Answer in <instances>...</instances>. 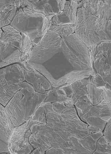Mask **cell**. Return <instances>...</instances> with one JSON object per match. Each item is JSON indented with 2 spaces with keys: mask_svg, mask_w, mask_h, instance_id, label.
Returning a JSON list of instances; mask_svg holds the SVG:
<instances>
[{
  "mask_svg": "<svg viewBox=\"0 0 111 154\" xmlns=\"http://www.w3.org/2000/svg\"><path fill=\"white\" fill-rule=\"evenodd\" d=\"M46 154H64L65 151L62 149L57 148H51L46 151Z\"/></svg>",
  "mask_w": 111,
  "mask_h": 154,
  "instance_id": "cell-26",
  "label": "cell"
},
{
  "mask_svg": "<svg viewBox=\"0 0 111 154\" xmlns=\"http://www.w3.org/2000/svg\"><path fill=\"white\" fill-rule=\"evenodd\" d=\"M65 105L67 108L62 113L52 107L45 110L47 125L72 145L78 154L91 152L95 147L97 132L102 131L81 120L75 106Z\"/></svg>",
  "mask_w": 111,
  "mask_h": 154,
  "instance_id": "cell-3",
  "label": "cell"
},
{
  "mask_svg": "<svg viewBox=\"0 0 111 154\" xmlns=\"http://www.w3.org/2000/svg\"><path fill=\"white\" fill-rule=\"evenodd\" d=\"M111 144L108 143L103 135L98 140L96 144V150L93 154L111 153Z\"/></svg>",
  "mask_w": 111,
  "mask_h": 154,
  "instance_id": "cell-22",
  "label": "cell"
},
{
  "mask_svg": "<svg viewBox=\"0 0 111 154\" xmlns=\"http://www.w3.org/2000/svg\"><path fill=\"white\" fill-rule=\"evenodd\" d=\"M22 34L23 36V47L21 51V62L20 63L27 62L30 57L33 45L29 37L25 34Z\"/></svg>",
  "mask_w": 111,
  "mask_h": 154,
  "instance_id": "cell-20",
  "label": "cell"
},
{
  "mask_svg": "<svg viewBox=\"0 0 111 154\" xmlns=\"http://www.w3.org/2000/svg\"><path fill=\"white\" fill-rule=\"evenodd\" d=\"M47 92L39 93L31 85L26 81L23 82L20 89L5 106L15 127L32 118L37 109L46 99Z\"/></svg>",
  "mask_w": 111,
  "mask_h": 154,
  "instance_id": "cell-4",
  "label": "cell"
},
{
  "mask_svg": "<svg viewBox=\"0 0 111 154\" xmlns=\"http://www.w3.org/2000/svg\"><path fill=\"white\" fill-rule=\"evenodd\" d=\"M21 52L9 44L0 42V69L21 62Z\"/></svg>",
  "mask_w": 111,
  "mask_h": 154,
  "instance_id": "cell-14",
  "label": "cell"
},
{
  "mask_svg": "<svg viewBox=\"0 0 111 154\" xmlns=\"http://www.w3.org/2000/svg\"><path fill=\"white\" fill-rule=\"evenodd\" d=\"M78 0L66 1L61 12L51 21L54 26L74 24L76 22L78 7Z\"/></svg>",
  "mask_w": 111,
  "mask_h": 154,
  "instance_id": "cell-13",
  "label": "cell"
},
{
  "mask_svg": "<svg viewBox=\"0 0 111 154\" xmlns=\"http://www.w3.org/2000/svg\"><path fill=\"white\" fill-rule=\"evenodd\" d=\"M70 100L63 88L52 89L48 91L46 99L44 102L64 103Z\"/></svg>",
  "mask_w": 111,
  "mask_h": 154,
  "instance_id": "cell-19",
  "label": "cell"
},
{
  "mask_svg": "<svg viewBox=\"0 0 111 154\" xmlns=\"http://www.w3.org/2000/svg\"><path fill=\"white\" fill-rule=\"evenodd\" d=\"M74 31L88 48L111 42V0L78 1Z\"/></svg>",
  "mask_w": 111,
  "mask_h": 154,
  "instance_id": "cell-2",
  "label": "cell"
},
{
  "mask_svg": "<svg viewBox=\"0 0 111 154\" xmlns=\"http://www.w3.org/2000/svg\"><path fill=\"white\" fill-rule=\"evenodd\" d=\"M23 41L22 34L10 25L0 29V42L9 44L21 52Z\"/></svg>",
  "mask_w": 111,
  "mask_h": 154,
  "instance_id": "cell-15",
  "label": "cell"
},
{
  "mask_svg": "<svg viewBox=\"0 0 111 154\" xmlns=\"http://www.w3.org/2000/svg\"><path fill=\"white\" fill-rule=\"evenodd\" d=\"M49 30L54 32L60 36H65L75 33L74 24L60 26L51 25Z\"/></svg>",
  "mask_w": 111,
  "mask_h": 154,
  "instance_id": "cell-21",
  "label": "cell"
},
{
  "mask_svg": "<svg viewBox=\"0 0 111 154\" xmlns=\"http://www.w3.org/2000/svg\"><path fill=\"white\" fill-rule=\"evenodd\" d=\"M10 25L27 36L34 46L41 41L52 24L44 15L25 7L17 9Z\"/></svg>",
  "mask_w": 111,
  "mask_h": 154,
  "instance_id": "cell-5",
  "label": "cell"
},
{
  "mask_svg": "<svg viewBox=\"0 0 111 154\" xmlns=\"http://www.w3.org/2000/svg\"><path fill=\"white\" fill-rule=\"evenodd\" d=\"M32 119L33 121L39 123H46V115L44 112L43 103L37 109Z\"/></svg>",
  "mask_w": 111,
  "mask_h": 154,
  "instance_id": "cell-23",
  "label": "cell"
},
{
  "mask_svg": "<svg viewBox=\"0 0 111 154\" xmlns=\"http://www.w3.org/2000/svg\"><path fill=\"white\" fill-rule=\"evenodd\" d=\"M89 82L88 78L76 81L70 85L72 94L70 98L73 105L79 98L88 94Z\"/></svg>",
  "mask_w": 111,
  "mask_h": 154,
  "instance_id": "cell-17",
  "label": "cell"
},
{
  "mask_svg": "<svg viewBox=\"0 0 111 154\" xmlns=\"http://www.w3.org/2000/svg\"><path fill=\"white\" fill-rule=\"evenodd\" d=\"M104 132L103 133V136L105 137L108 143H111V119L108 121L105 127Z\"/></svg>",
  "mask_w": 111,
  "mask_h": 154,
  "instance_id": "cell-24",
  "label": "cell"
},
{
  "mask_svg": "<svg viewBox=\"0 0 111 154\" xmlns=\"http://www.w3.org/2000/svg\"><path fill=\"white\" fill-rule=\"evenodd\" d=\"M65 0H25L23 1L21 8H27L31 11L41 13L51 21L64 9Z\"/></svg>",
  "mask_w": 111,
  "mask_h": 154,
  "instance_id": "cell-11",
  "label": "cell"
},
{
  "mask_svg": "<svg viewBox=\"0 0 111 154\" xmlns=\"http://www.w3.org/2000/svg\"><path fill=\"white\" fill-rule=\"evenodd\" d=\"M29 142L34 149L38 148L42 154L51 148L62 149L65 154H77L73 146L46 123L34 124L31 127Z\"/></svg>",
  "mask_w": 111,
  "mask_h": 154,
  "instance_id": "cell-6",
  "label": "cell"
},
{
  "mask_svg": "<svg viewBox=\"0 0 111 154\" xmlns=\"http://www.w3.org/2000/svg\"><path fill=\"white\" fill-rule=\"evenodd\" d=\"M15 127L5 106L0 103V139L9 145Z\"/></svg>",
  "mask_w": 111,
  "mask_h": 154,
  "instance_id": "cell-16",
  "label": "cell"
},
{
  "mask_svg": "<svg viewBox=\"0 0 111 154\" xmlns=\"http://www.w3.org/2000/svg\"><path fill=\"white\" fill-rule=\"evenodd\" d=\"M0 153H10L9 145L1 139H0Z\"/></svg>",
  "mask_w": 111,
  "mask_h": 154,
  "instance_id": "cell-25",
  "label": "cell"
},
{
  "mask_svg": "<svg viewBox=\"0 0 111 154\" xmlns=\"http://www.w3.org/2000/svg\"><path fill=\"white\" fill-rule=\"evenodd\" d=\"M111 42H102L88 48L91 75L97 74L111 86Z\"/></svg>",
  "mask_w": 111,
  "mask_h": 154,
  "instance_id": "cell-9",
  "label": "cell"
},
{
  "mask_svg": "<svg viewBox=\"0 0 111 154\" xmlns=\"http://www.w3.org/2000/svg\"><path fill=\"white\" fill-rule=\"evenodd\" d=\"M27 62L46 77L52 89L70 85L92 73L88 48L75 33L60 36L49 30L33 46Z\"/></svg>",
  "mask_w": 111,
  "mask_h": 154,
  "instance_id": "cell-1",
  "label": "cell"
},
{
  "mask_svg": "<svg viewBox=\"0 0 111 154\" xmlns=\"http://www.w3.org/2000/svg\"><path fill=\"white\" fill-rule=\"evenodd\" d=\"M39 123L32 119L21 125L15 127L11 136L9 142L10 154H30L34 148L29 142L32 134L30 128L34 124Z\"/></svg>",
  "mask_w": 111,
  "mask_h": 154,
  "instance_id": "cell-10",
  "label": "cell"
},
{
  "mask_svg": "<svg viewBox=\"0 0 111 154\" xmlns=\"http://www.w3.org/2000/svg\"><path fill=\"white\" fill-rule=\"evenodd\" d=\"M75 106L82 121L102 132L111 119V102L109 101L105 100L96 105L84 101H78Z\"/></svg>",
  "mask_w": 111,
  "mask_h": 154,
  "instance_id": "cell-8",
  "label": "cell"
},
{
  "mask_svg": "<svg viewBox=\"0 0 111 154\" xmlns=\"http://www.w3.org/2000/svg\"><path fill=\"white\" fill-rule=\"evenodd\" d=\"M25 81L24 70L20 63L0 69V103L5 107Z\"/></svg>",
  "mask_w": 111,
  "mask_h": 154,
  "instance_id": "cell-7",
  "label": "cell"
},
{
  "mask_svg": "<svg viewBox=\"0 0 111 154\" xmlns=\"http://www.w3.org/2000/svg\"><path fill=\"white\" fill-rule=\"evenodd\" d=\"M15 1H0V20H13L17 10Z\"/></svg>",
  "mask_w": 111,
  "mask_h": 154,
  "instance_id": "cell-18",
  "label": "cell"
},
{
  "mask_svg": "<svg viewBox=\"0 0 111 154\" xmlns=\"http://www.w3.org/2000/svg\"><path fill=\"white\" fill-rule=\"evenodd\" d=\"M20 63L24 70L25 81L31 85L36 92L45 94L52 89L51 84L43 74L27 62Z\"/></svg>",
  "mask_w": 111,
  "mask_h": 154,
  "instance_id": "cell-12",
  "label": "cell"
}]
</instances>
